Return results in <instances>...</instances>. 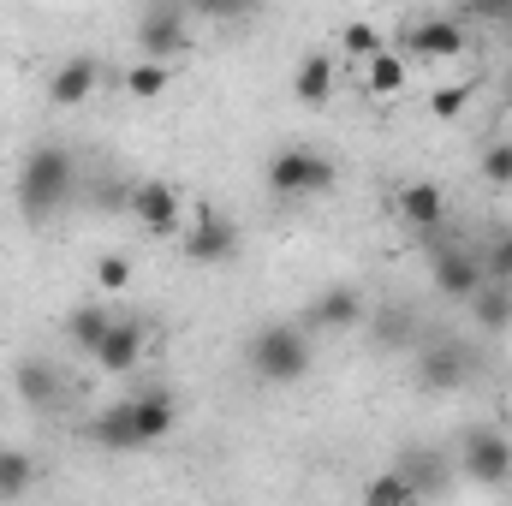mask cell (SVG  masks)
Instances as JSON below:
<instances>
[{
  "label": "cell",
  "mask_w": 512,
  "mask_h": 506,
  "mask_svg": "<svg viewBox=\"0 0 512 506\" xmlns=\"http://www.w3.org/2000/svg\"><path fill=\"white\" fill-rule=\"evenodd\" d=\"M72 185H78L72 149L36 143V149L24 155V167H18V209H24V221H48V215L72 197Z\"/></svg>",
  "instance_id": "cell-1"
},
{
  "label": "cell",
  "mask_w": 512,
  "mask_h": 506,
  "mask_svg": "<svg viewBox=\"0 0 512 506\" xmlns=\"http://www.w3.org/2000/svg\"><path fill=\"white\" fill-rule=\"evenodd\" d=\"M245 364H251L256 381H268V387H292V381L310 376V334L292 328V322H268V328L251 334Z\"/></svg>",
  "instance_id": "cell-2"
},
{
  "label": "cell",
  "mask_w": 512,
  "mask_h": 506,
  "mask_svg": "<svg viewBox=\"0 0 512 506\" xmlns=\"http://www.w3.org/2000/svg\"><path fill=\"white\" fill-rule=\"evenodd\" d=\"M334 185H340V167H334V155H322L316 143H286V149L268 155V191L286 197V203H298V197H328Z\"/></svg>",
  "instance_id": "cell-3"
},
{
  "label": "cell",
  "mask_w": 512,
  "mask_h": 506,
  "mask_svg": "<svg viewBox=\"0 0 512 506\" xmlns=\"http://www.w3.org/2000/svg\"><path fill=\"white\" fill-rule=\"evenodd\" d=\"M459 477H471L483 489L512 483V441L501 429H465V441H459Z\"/></svg>",
  "instance_id": "cell-4"
},
{
  "label": "cell",
  "mask_w": 512,
  "mask_h": 506,
  "mask_svg": "<svg viewBox=\"0 0 512 506\" xmlns=\"http://www.w3.org/2000/svg\"><path fill=\"white\" fill-rule=\"evenodd\" d=\"M393 48H399L405 60H411V54H417V60H453V54L471 48V36H465V18H459V12H429V18H417Z\"/></svg>",
  "instance_id": "cell-5"
},
{
  "label": "cell",
  "mask_w": 512,
  "mask_h": 506,
  "mask_svg": "<svg viewBox=\"0 0 512 506\" xmlns=\"http://www.w3.org/2000/svg\"><path fill=\"white\" fill-rule=\"evenodd\" d=\"M126 203H131V215H137L143 233H155V239H179V233H185V197H179L173 185H161V179L131 185Z\"/></svg>",
  "instance_id": "cell-6"
},
{
  "label": "cell",
  "mask_w": 512,
  "mask_h": 506,
  "mask_svg": "<svg viewBox=\"0 0 512 506\" xmlns=\"http://www.w3.org/2000/svg\"><path fill=\"white\" fill-rule=\"evenodd\" d=\"M179 251L191 256V262H227V256L239 251V227L221 209H191L185 233H179Z\"/></svg>",
  "instance_id": "cell-7"
},
{
  "label": "cell",
  "mask_w": 512,
  "mask_h": 506,
  "mask_svg": "<svg viewBox=\"0 0 512 506\" xmlns=\"http://www.w3.org/2000/svg\"><path fill=\"white\" fill-rule=\"evenodd\" d=\"M393 215H399L411 233L435 239V233L447 227V191H441L435 179H411V185H399V191H393Z\"/></svg>",
  "instance_id": "cell-8"
},
{
  "label": "cell",
  "mask_w": 512,
  "mask_h": 506,
  "mask_svg": "<svg viewBox=\"0 0 512 506\" xmlns=\"http://www.w3.org/2000/svg\"><path fill=\"white\" fill-rule=\"evenodd\" d=\"M185 42H191V18L179 6H149L137 18V54L143 60H161L167 66V54H179Z\"/></svg>",
  "instance_id": "cell-9"
},
{
  "label": "cell",
  "mask_w": 512,
  "mask_h": 506,
  "mask_svg": "<svg viewBox=\"0 0 512 506\" xmlns=\"http://www.w3.org/2000/svg\"><path fill=\"white\" fill-rule=\"evenodd\" d=\"M131 429H137V447H155V441H167L173 429H179V399L155 381V387H143V393H131Z\"/></svg>",
  "instance_id": "cell-10"
},
{
  "label": "cell",
  "mask_w": 512,
  "mask_h": 506,
  "mask_svg": "<svg viewBox=\"0 0 512 506\" xmlns=\"http://www.w3.org/2000/svg\"><path fill=\"white\" fill-rule=\"evenodd\" d=\"M417 381H423V387H435V393H453V387H465V381H471V352H465L459 340H435V346H423Z\"/></svg>",
  "instance_id": "cell-11"
},
{
  "label": "cell",
  "mask_w": 512,
  "mask_h": 506,
  "mask_svg": "<svg viewBox=\"0 0 512 506\" xmlns=\"http://www.w3.org/2000/svg\"><path fill=\"white\" fill-rule=\"evenodd\" d=\"M96 84H102V60L72 54V60L54 66V78H48V102H60V108H84V102L96 96Z\"/></svg>",
  "instance_id": "cell-12"
},
{
  "label": "cell",
  "mask_w": 512,
  "mask_h": 506,
  "mask_svg": "<svg viewBox=\"0 0 512 506\" xmlns=\"http://www.w3.org/2000/svg\"><path fill=\"white\" fill-rule=\"evenodd\" d=\"M435 286L447 292V298H477L489 280H483V256L477 251H459V245H447V251H435Z\"/></svg>",
  "instance_id": "cell-13"
},
{
  "label": "cell",
  "mask_w": 512,
  "mask_h": 506,
  "mask_svg": "<svg viewBox=\"0 0 512 506\" xmlns=\"http://www.w3.org/2000/svg\"><path fill=\"white\" fill-rule=\"evenodd\" d=\"M364 322V292L358 286H322L316 292V304H310V328H322V334H346V328H358Z\"/></svg>",
  "instance_id": "cell-14"
},
{
  "label": "cell",
  "mask_w": 512,
  "mask_h": 506,
  "mask_svg": "<svg viewBox=\"0 0 512 506\" xmlns=\"http://www.w3.org/2000/svg\"><path fill=\"white\" fill-rule=\"evenodd\" d=\"M358 84H364V96H370V102H399V96L411 90V60H405L399 48H382L376 60H364Z\"/></svg>",
  "instance_id": "cell-15"
},
{
  "label": "cell",
  "mask_w": 512,
  "mask_h": 506,
  "mask_svg": "<svg viewBox=\"0 0 512 506\" xmlns=\"http://www.w3.org/2000/svg\"><path fill=\"white\" fill-rule=\"evenodd\" d=\"M143 346H149V334H143L137 322H114L108 340L96 346V370H102V376H131V370L143 364Z\"/></svg>",
  "instance_id": "cell-16"
},
{
  "label": "cell",
  "mask_w": 512,
  "mask_h": 506,
  "mask_svg": "<svg viewBox=\"0 0 512 506\" xmlns=\"http://www.w3.org/2000/svg\"><path fill=\"white\" fill-rule=\"evenodd\" d=\"M292 96L304 108H328L334 102V54H304L292 66Z\"/></svg>",
  "instance_id": "cell-17"
},
{
  "label": "cell",
  "mask_w": 512,
  "mask_h": 506,
  "mask_svg": "<svg viewBox=\"0 0 512 506\" xmlns=\"http://www.w3.org/2000/svg\"><path fill=\"white\" fill-rule=\"evenodd\" d=\"M393 471L417 489V501L435 495V489H447V453H435V447H405V453L393 459Z\"/></svg>",
  "instance_id": "cell-18"
},
{
  "label": "cell",
  "mask_w": 512,
  "mask_h": 506,
  "mask_svg": "<svg viewBox=\"0 0 512 506\" xmlns=\"http://www.w3.org/2000/svg\"><path fill=\"white\" fill-rule=\"evenodd\" d=\"M12 387H18V399H24V405L48 411V405L60 399V387H66V381H60V370H54L48 358H24V364L12 370Z\"/></svg>",
  "instance_id": "cell-19"
},
{
  "label": "cell",
  "mask_w": 512,
  "mask_h": 506,
  "mask_svg": "<svg viewBox=\"0 0 512 506\" xmlns=\"http://www.w3.org/2000/svg\"><path fill=\"white\" fill-rule=\"evenodd\" d=\"M108 328H114V310H108V304H78V310L66 316V346H78V352L96 358V346L108 340Z\"/></svg>",
  "instance_id": "cell-20"
},
{
  "label": "cell",
  "mask_w": 512,
  "mask_h": 506,
  "mask_svg": "<svg viewBox=\"0 0 512 506\" xmlns=\"http://www.w3.org/2000/svg\"><path fill=\"white\" fill-rule=\"evenodd\" d=\"M90 441H96V447H114V453H131V447H137V429H131V405L126 399L108 405V411L90 423Z\"/></svg>",
  "instance_id": "cell-21"
},
{
  "label": "cell",
  "mask_w": 512,
  "mask_h": 506,
  "mask_svg": "<svg viewBox=\"0 0 512 506\" xmlns=\"http://www.w3.org/2000/svg\"><path fill=\"white\" fill-rule=\"evenodd\" d=\"M30 483H36V459L24 447H0V501L30 495Z\"/></svg>",
  "instance_id": "cell-22"
},
{
  "label": "cell",
  "mask_w": 512,
  "mask_h": 506,
  "mask_svg": "<svg viewBox=\"0 0 512 506\" xmlns=\"http://www.w3.org/2000/svg\"><path fill=\"white\" fill-rule=\"evenodd\" d=\"M471 96H477V84L459 78V84H435V90L423 96V108H429V120H459V114L471 108Z\"/></svg>",
  "instance_id": "cell-23"
},
{
  "label": "cell",
  "mask_w": 512,
  "mask_h": 506,
  "mask_svg": "<svg viewBox=\"0 0 512 506\" xmlns=\"http://www.w3.org/2000/svg\"><path fill=\"white\" fill-rule=\"evenodd\" d=\"M471 316H477L489 334H507L512 328V292L507 286H483V292L471 298Z\"/></svg>",
  "instance_id": "cell-24"
},
{
  "label": "cell",
  "mask_w": 512,
  "mask_h": 506,
  "mask_svg": "<svg viewBox=\"0 0 512 506\" xmlns=\"http://www.w3.org/2000/svg\"><path fill=\"white\" fill-rule=\"evenodd\" d=\"M364 506H417V489L387 465V471H376V477L364 483Z\"/></svg>",
  "instance_id": "cell-25"
},
{
  "label": "cell",
  "mask_w": 512,
  "mask_h": 506,
  "mask_svg": "<svg viewBox=\"0 0 512 506\" xmlns=\"http://www.w3.org/2000/svg\"><path fill=\"white\" fill-rule=\"evenodd\" d=\"M340 48H346V54L364 66V60H376V54H382V48H393V42H387V36L376 30V24H370V18H352V24L340 30Z\"/></svg>",
  "instance_id": "cell-26"
},
{
  "label": "cell",
  "mask_w": 512,
  "mask_h": 506,
  "mask_svg": "<svg viewBox=\"0 0 512 506\" xmlns=\"http://www.w3.org/2000/svg\"><path fill=\"white\" fill-rule=\"evenodd\" d=\"M483 280L512 292V227H501V233L489 239V251H483Z\"/></svg>",
  "instance_id": "cell-27"
},
{
  "label": "cell",
  "mask_w": 512,
  "mask_h": 506,
  "mask_svg": "<svg viewBox=\"0 0 512 506\" xmlns=\"http://www.w3.org/2000/svg\"><path fill=\"white\" fill-rule=\"evenodd\" d=\"M477 173H483L495 191H512V143H507V137H495V143L477 155Z\"/></svg>",
  "instance_id": "cell-28"
},
{
  "label": "cell",
  "mask_w": 512,
  "mask_h": 506,
  "mask_svg": "<svg viewBox=\"0 0 512 506\" xmlns=\"http://www.w3.org/2000/svg\"><path fill=\"white\" fill-rule=\"evenodd\" d=\"M167 78H173V72H167L161 60H137V66L126 72V90L137 96V102H155V96L167 90Z\"/></svg>",
  "instance_id": "cell-29"
},
{
  "label": "cell",
  "mask_w": 512,
  "mask_h": 506,
  "mask_svg": "<svg viewBox=\"0 0 512 506\" xmlns=\"http://www.w3.org/2000/svg\"><path fill=\"white\" fill-rule=\"evenodd\" d=\"M96 286H102V292H126L131 286V262L126 256H102V262H96Z\"/></svg>",
  "instance_id": "cell-30"
},
{
  "label": "cell",
  "mask_w": 512,
  "mask_h": 506,
  "mask_svg": "<svg viewBox=\"0 0 512 506\" xmlns=\"http://www.w3.org/2000/svg\"><path fill=\"white\" fill-rule=\"evenodd\" d=\"M405 340H411V316L399 310V316H387L382 322V346H405Z\"/></svg>",
  "instance_id": "cell-31"
},
{
  "label": "cell",
  "mask_w": 512,
  "mask_h": 506,
  "mask_svg": "<svg viewBox=\"0 0 512 506\" xmlns=\"http://www.w3.org/2000/svg\"><path fill=\"white\" fill-rule=\"evenodd\" d=\"M501 96H507V102H512V72H507V84H501Z\"/></svg>",
  "instance_id": "cell-32"
}]
</instances>
